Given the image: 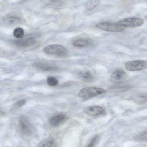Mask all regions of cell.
Segmentation results:
<instances>
[{"mask_svg":"<svg viewBox=\"0 0 147 147\" xmlns=\"http://www.w3.org/2000/svg\"><path fill=\"white\" fill-rule=\"evenodd\" d=\"M96 26L103 30L115 32H122L125 30L124 27L116 23L102 22L97 24Z\"/></svg>","mask_w":147,"mask_h":147,"instance_id":"cell-4","label":"cell"},{"mask_svg":"<svg viewBox=\"0 0 147 147\" xmlns=\"http://www.w3.org/2000/svg\"><path fill=\"white\" fill-rule=\"evenodd\" d=\"M33 66L39 69L46 71L54 70L57 68V67L54 65L43 63H35L34 64Z\"/></svg>","mask_w":147,"mask_h":147,"instance_id":"cell-11","label":"cell"},{"mask_svg":"<svg viewBox=\"0 0 147 147\" xmlns=\"http://www.w3.org/2000/svg\"><path fill=\"white\" fill-rule=\"evenodd\" d=\"M125 66L129 71L141 70L146 68L147 62L146 61L140 60L130 61L126 63Z\"/></svg>","mask_w":147,"mask_h":147,"instance_id":"cell-5","label":"cell"},{"mask_svg":"<svg viewBox=\"0 0 147 147\" xmlns=\"http://www.w3.org/2000/svg\"><path fill=\"white\" fill-rule=\"evenodd\" d=\"M66 119L65 115L60 114L51 117L49 120L50 124L54 127H59L62 124Z\"/></svg>","mask_w":147,"mask_h":147,"instance_id":"cell-10","label":"cell"},{"mask_svg":"<svg viewBox=\"0 0 147 147\" xmlns=\"http://www.w3.org/2000/svg\"><path fill=\"white\" fill-rule=\"evenodd\" d=\"M147 100V94L140 93L135 96L134 98V101L137 104L141 105Z\"/></svg>","mask_w":147,"mask_h":147,"instance_id":"cell-14","label":"cell"},{"mask_svg":"<svg viewBox=\"0 0 147 147\" xmlns=\"http://www.w3.org/2000/svg\"><path fill=\"white\" fill-rule=\"evenodd\" d=\"M144 23L143 19L139 18L133 17L121 19L116 23L123 27H136L142 26Z\"/></svg>","mask_w":147,"mask_h":147,"instance_id":"cell-3","label":"cell"},{"mask_svg":"<svg viewBox=\"0 0 147 147\" xmlns=\"http://www.w3.org/2000/svg\"><path fill=\"white\" fill-rule=\"evenodd\" d=\"M20 46L23 47H26L33 45L36 42L35 39L32 37H30L24 40L20 41Z\"/></svg>","mask_w":147,"mask_h":147,"instance_id":"cell-16","label":"cell"},{"mask_svg":"<svg viewBox=\"0 0 147 147\" xmlns=\"http://www.w3.org/2000/svg\"><path fill=\"white\" fill-rule=\"evenodd\" d=\"M16 147H23L21 145H18V146H16Z\"/></svg>","mask_w":147,"mask_h":147,"instance_id":"cell-22","label":"cell"},{"mask_svg":"<svg viewBox=\"0 0 147 147\" xmlns=\"http://www.w3.org/2000/svg\"><path fill=\"white\" fill-rule=\"evenodd\" d=\"M44 52L47 55L64 57L67 55L68 52L64 46L58 44H52L45 47L43 49Z\"/></svg>","mask_w":147,"mask_h":147,"instance_id":"cell-1","label":"cell"},{"mask_svg":"<svg viewBox=\"0 0 147 147\" xmlns=\"http://www.w3.org/2000/svg\"><path fill=\"white\" fill-rule=\"evenodd\" d=\"M54 141L53 137H47L39 142L37 147H51Z\"/></svg>","mask_w":147,"mask_h":147,"instance_id":"cell-13","label":"cell"},{"mask_svg":"<svg viewBox=\"0 0 147 147\" xmlns=\"http://www.w3.org/2000/svg\"><path fill=\"white\" fill-rule=\"evenodd\" d=\"M81 77L85 81L91 82L93 81L95 78L94 72L89 70H84L80 73Z\"/></svg>","mask_w":147,"mask_h":147,"instance_id":"cell-12","label":"cell"},{"mask_svg":"<svg viewBox=\"0 0 147 147\" xmlns=\"http://www.w3.org/2000/svg\"><path fill=\"white\" fill-rule=\"evenodd\" d=\"M13 34L14 36L17 38H22L24 36V30L21 28L17 27L14 29L13 31Z\"/></svg>","mask_w":147,"mask_h":147,"instance_id":"cell-17","label":"cell"},{"mask_svg":"<svg viewBox=\"0 0 147 147\" xmlns=\"http://www.w3.org/2000/svg\"><path fill=\"white\" fill-rule=\"evenodd\" d=\"M105 92V90L101 88L88 87L81 90L78 93V96L81 98L87 99L103 94Z\"/></svg>","mask_w":147,"mask_h":147,"instance_id":"cell-2","label":"cell"},{"mask_svg":"<svg viewBox=\"0 0 147 147\" xmlns=\"http://www.w3.org/2000/svg\"><path fill=\"white\" fill-rule=\"evenodd\" d=\"M135 138L137 140L146 141L147 131L140 133L136 136Z\"/></svg>","mask_w":147,"mask_h":147,"instance_id":"cell-19","label":"cell"},{"mask_svg":"<svg viewBox=\"0 0 147 147\" xmlns=\"http://www.w3.org/2000/svg\"><path fill=\"white\" fill-rule=\"evenodd\" d=\"M92 43L91 39L86 38H75L72 41V44L75 46L80 47H85L90 46Z\"/></svg>","mask_w":147,"mask_h":147,"instance_id":"cell-9","label":"cell"},{"mask_svg":"<svg viewBox=\"0 0 147 147\" xmlns=\"http://www.w3.org/2000/svg\"><path fill=\"white\" fill-rule=\"evenodd\" d=\"M84 111L86 114L90 116H97L102 115L105 113V110L98 106H90L85 108Z\"/></svg>","mask_w":147,"mask_h":147,"instance_id":"cell-8","label":"cell"},{"mask_svg":"<svg viewBox=\"0 0 147 147\" xmlns=\"http://www.w3.org/2000/svg\"><path fill=\"white\" fill-rule=\"evenodd\" d=\"M19 125L23 134L27 136L31 135L33 131V126L28 119L24 117H21L19 120Z\"/></svg>","mask_w":147,"mask_h":147,"instance_id":"cell-6","label":"cell"},{"mask_svg":"<svg viewBox=\"0 0 147 147\" xmlns=\"http://www.w3.org/2000/svg\"><path fill=\"white\" fill-rule=\"evenodd\" d=\"M26 100H22L17 102L15 105V106L16 107L18 108L24 105L26 103Z\"/></svg>","mask_w":147,"mask_h":147,"instance_id":"cell-21","label":"cell"},{"mask_svg":"<svg viewBox=\"0 0 147 147\" xmlns=\"http://www.w3.org/2000/svg\"><path fill=\"white\" fill-rule=\"evenodd\" d=\"M99 139V136L96 135L91 140L89 144L86 147H94L98 142Z\"/></svg>","mask_w":147,"mask_h":147,"instance_id":"cell-20","label":"cell"},{"mask_svg":"<svg viewBox=\"0 0 147 147\" xmlns=\"http://www.w3.org/2000/svg\"><path fill=\"white\" fill-rule=\"evenodd\" d=\"M127 77V74L123 71L117 69L112 73L111 76L110 80L113 83L118 84L124 81Z\"/></svg>","mask_w":147,"mask_h":147,"instance_id":"cell-7","label":"cell"},{"mask_svg":"<svg viewBox=\"0 0 147 147\" xmlns=\"http://www.w3.org/2000/svg\"><path fill=\"white\" fill-rule=\"evenodd\" d=\"M47 82L48 84L51 86H55L57 85L58 83V81L55 77L49 76L47 78Z\"/></svg>","mask_w":147,"mask_h":147,"instance_id":"cell-18","label":"cell"},{"mask_svg":"<svg viewBox=\"0 0 147 147\" xmlns=\"http://www.w3.org/2000/svg\"><path fill=\"white\" fill-rule=\"evenodd\" d=\"M100 0H88L85 4V9L87 11L90 10L97 7L99 4Z\"/></svg>","mask_w":147,"mask_h":147,"instance_id":"cell-15","label":"cell"}]
</instances>
